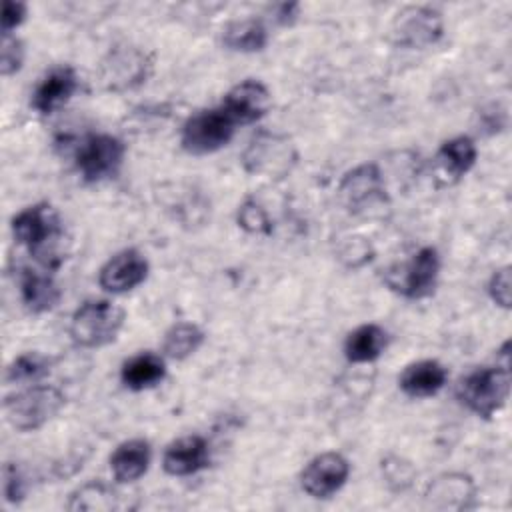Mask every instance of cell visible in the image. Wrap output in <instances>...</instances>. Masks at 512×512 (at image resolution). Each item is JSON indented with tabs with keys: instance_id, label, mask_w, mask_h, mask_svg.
I'll return each instance as SVG.
<instances>
[{
	"instance_id": "obj_31",
	"label": "cell",
	"mask_w": 512,
	"mask_h": 512,
	"mask_svg": "<svg viewBox=\"0 0 512 512\" xmlns=\"http://www.w3.org/2000/svg\"><path fill=\"white\" fill-rule=\"evenodd\" d=\"M22 62H24V44L14 34L2 36V64H0L2 74L10 76L18 72Z\"/></svg>"
},
{
	"instance_id": "obj_15",
	"label": "cell",
	"mask_w": 512,
	"mask_h": 512,
	"mask_svg": "<svg viewBox=\"0 0 512 512\" xmlns=\"http://www.w3.org/2000/svg\"><path fill=\"white\" fill-rule=\"evenodd\" d=\"M476 496V486L468 474L446 472L436 476L426 492V504L436 510H466L472 506Z\"/></svg>"
},
{
	"instance_id": "obj_34",
	"label": "cell",
	"mask_w": 512,
	"mask_h": 512,
	"mask_svg": "<svg viewBox=\"0 0 512 512\" xmlns=\"http://www.w3.org/2000/svg\"><path fill=\"white\" fill-rule=\"evenodd\" d=\"M298 4L296 2H284V4H278L276 6V12H274V20L278 24H290L296 16H298Z\"/></svg>"
},
{
	"instance_id": "obj_16",
	"label": "cell",
	"mask_w": 512,
	"mask_h": 512,
	"mask_svg": "<svg viewBox=\"0 0 512 512\" xmlns=\"http://www.w3.org/2000/svg\"><path fill=\"white\" fill-rule=\"evenodd\" d=\"M210 464L208 442L198 436H182L170 442L162 456V468L170 476H190L204 470Z\"/></svg>"
},
{
	"instance_id": "obj_26",
	"label": "cell",
	"mask_w": 512,
	"mask_h": 512,
	"mask_svg": "<svg viewBox=\"0 0 512 512\" xmlns=\"http://www.w3.org/2000/svg\"><path fill=\"white\" fill-rule=\"evenodd\" d=\"M68 510H114L118 508V496L112 486L102 480H90L70 494Z\"/></svg>"
},
{
	"instance_id": "obj_33",
	"label": "cell",
	"mask_w": 512,
	"mask_h": 512,
	"mask_svg": "<svg viewBox=\"0 0 512 512\" xmlns=\"http://www.w3.org/2000/svg\"><path fill=\"white\" fill-rule=\"evenodd\" d=\"M26 18V4L24 2H16V0H6L2 6V16H0V30L2 36L12 34Z\"/></svg>"
},
{
	"instance_id": "obj_17",
	"label": "cell",
	"mask_w": 512,
	"mask_h": 512,
	"mask_svg": "<svg viewBox=\"0 0 512 512\" xmlns=\"http://www.w3.org/2000/svg\"><path fill=\"white\" fill-rule=\"evenodd\" d=\"M78 90V76L74 72L72 66H58L52 68L34 88L32 92V108L42 114L48 116L52 112H56L58 108H62L72 94Z\"/></svg>"
},
{
	"instance_id": "obj_29",
	"label": "cell",
	"mask_w": 512,
	"mask_h": 512,
	"mask_svg": "<svg viewBox=\"0 0 512 512\" xmlns=\"http://www.w3.org/2000/svg\"><path fill=\"white\" fill-rule=\"evenodd\" d=\"M382 472L386 482L394 488V490H404L412 484L414 478V468L410 462H406L404 458L398 456H388L386 460H382Z\"/></svg>"
},
{
	"instance_id": "obj_24",
	"label": "cell",
	"mask_w": 512,
	"mask_h": 512,
	"mask_svg": "<svg viewBox=\"0 0 512 512\" xmlns=\"http://www.w3.org/2000/svg\"><path fill=\"white\" fill-rule=\"evenodd\" d=\"M222 44L234 52H260L268 44V30L256 18L234 20L222 30Z\"/></svg>"
},
{
	"instance_id": "obj_1",
	"label": "cell",
	"mask_w": 512,
	"mask_h": 512,
	"mask_svg": "<svg viewBox=\"0 0 512 512\" xmlns=\"http://www.w3.org/2000/svg\"><path fill=\"white\" fill-rule=\"evenodd\" d=\"M12 234L16 242L28 248V252L44 266H56L60 262L56 248L62 238V222L56 208L48 202L18 212L12 218Z\"/></svg>"
},
{
	"instance_id": "obj_13",
	"label": "cell",
	"mask_w": 512,
	"mask_h": 512,
	"mask_svg": "<svg viewBox=\"0 0 512 512\" xmlns=\"http://www.w3.org/2000/svg\"><path fill=\"white\" fill-rule=\"evenodd\" d=\"M148 276V260L134 248L120 250L114 254L98 272V284L102 290L112 294H124Z\"/></svg>"
},
{
	"instance_id": "obj_7",
	"label": "cell",
	"mask_w": 512,
	"mask_h": 512,
	"mask_svg": "<svg viewBox=\"0 0 512 512\" xmlns=\"http://www.w3.org/2000/svg\"><path fill=\"white\" fill-rule=\"evenodd\" d=\"M440 272V256L436 248L424 246L410 260L394 264L386 270V284L390 290L410 300L426 298L434 292Z\"/></svg>"
},
{
	"instance_id": "obj_23",
	"label": "cell",
	"mask_w": 512,
	"mask_h": 512,
	"mask_svg": "<svg viewBox=\"0 0 512 512\" xmlns=\"http://www.w3.org/2000/svg\"><path fill=\"white\" fill-rule=\"evenodd\" d=\"M386 330L378 324H362L354 328L344 340V356L352 364L376 360L386 348Z\"/></svg>"
},
{
	"instance_id": "obj_27",
	"label": "cell",
	"mask_w": 512,
	"mask_h": 512,
	"mask_svg": "<svg viewBox=\"0 0 512 512\" xmlns=\"http://www.w3.org/2000/svg\"><path fill=\"white\" fill-rule=\"evenodd\" d=\"M52 368V358L40 352H26L14 358V362L6 368V382L14 384H34L48 376Z\"/></svg>"
},
{
	"instance_id": "obj_18",
	"label": "cell",
	"mask_w": 512,
	"mask_h": 512,
	"mask_svg": "<svg viewBox=\"0 0 512 512\" xmlns=\"http://www.w3.org/2000/svg\"><path fill=\"white\" fill-rule=\"evenodd\" d=\"M448 380V370L436 360H418L408 364L400 378V390L410 398H426L444 388Z\"/></svg>"
},
{
	"instance_id": "obj_9",
	"label": "cell",
	"mask_w": 512,
	"mask_h": 512,
	"mask_svg": "<svg viewBox=\"0 0 512 512\" xmlns=\"http://www.w3.org/2000/svg\"><path fill=\"white\" fill-rule=\"evenodd\" d=\"M444 34L440 10L432 6H406L390 26V38L400 48H426L436 44Z\"/></svg>"
},
{
	"instance_id": "obj_12",
	"label": "cell",
	"mask_w": 512,
	"mask_h": 512,
	"mask_svg": "<svg viewBox=\"0 0 512 512\" xmlns=\"http://www.w3.org/2000/svg\"><path fill=\"white\" fill-rule=\"evenodd\" d=\"M350 474L348 460L338 452H324L314 456L300 474L304 492L312 498H328L336 494Z\"/></svg>"
},
{
	"instance_id": "obj_21",
	"label": "cell",
	"mask_w": 512,
	"mask_h": 512,
	"mask_svg": "<svg viewBox=\"0 0 512 512\" xmlns=\"http://www.w3.org/2000/svg\"><path fill=\"white\" fill-rule=\"evenodd\" d=\"M166 376L164 358L154 352H138L120 368V380L126 388L140 392L160 384Z\"/></svg>"
},
{
	"instance_id": "obj_4",
	"label": "cell",
	"mask_w": 512,
	"mask_h": 512,
	"mask_svg": "<svg viewBox=\"0 0 512 512\" xmlns=\"http://www.w3.org/2000/svg\"><path fill=\"white\" fill-rule=\"evenodd\" d=\"M154 58L140 46L116 44L98 64L100 84L110 92H126L142 86L152 74Z\"/></svg>"
},
{
	"instance_id": "obj_20",
	"label": "cell",
	"mask_w": 512,
	"mask_h": 512,
	"mask_svg": "<svg viewBox=\"0 0 512 512\" xmlns=\"http://www.w3.org/2000/svg\"><path fill=\"white\" fill-rule=\"evenodd\" d=\"M478 150L472 138L468 136H456L446 142L436 152V172L446 182L460 180L476 162Z\"/></svg>"
},
{
	"instance_id": "obj_5",
	"label": "cell",
	"mask_w": 512,
	"mask_h": 512,
	"mask_svg": "<svg viewBox=\"0 0 512 512\" xmlns=\"http://www.w3.org/2000/svg\"><path fill=\"white\" fill-rule=\"evenodd\" d=\"M64 394L56 386L34 384L22 392L6 396L4 416L20 432L42 428L64 406Z\"/></svg>"
},
{
	"instance_id": "obj_8",
	"label": "cell",
	"mask_w": 512,
	"mask_h": 512,
	"mask_svg": "<svg viewBox=\"0 0 512 512\" xmlns=\"http://www.w3.org/2000/svg\"><path fill=\"white\" fill-rule=\"evenodd\" d=\"M236 126L238 124L222 106L200 110L184 122L180 144L190 154H210L232 140Z\"/></svg>"
},
{
	"instance_id": "obj_11",
	"label": "cell",
	"mask_w": 512,
	"mask_h": 512,
	"mask_svg": "<svg viewBox=\"0 0 512 512\" xmlns=\"http://www.w3.org/2000/svg\"><path fill=\"white\" fill-rule=\"evenodd\" d=\"M340 202L352 214H364L388 202L382 172L376 164L366 162L348 170L338 184Z\"/></svg>"
},
{
	"instance_id": "obj_14",
	"label": "cell",
	"mask_w": 512,
	"mask_h": 512,
	"mask_svg": "<svg viewBox=\"0 0 512 512\" xmlns=\"http://www.w3.org/2000/svg\"><path fill=\"white\" fill-rule=\"evenodd\" d=\"M236 124H252L266 116L272 106L270 90L254 78L232 86L220 104Z\"/></svg>"
},
{
	"instance_id": "obj_30",
	"label": "cell",
	"mask_w": 512,
	"mask_h": 512,
	"mask_svg": "<svg viewBox=\"0 0 512 512\" xmlns=\"http://www.w3.org/2000/svg\"><path fill=\"white\" fill-rule=\"evenodd\" d=\"M488 294L490 298L502 306V308H510V300H512V276H510V266L498 268L494 270V274L490 276L488 282Z\"/></svg>"
},
{
	"instance_id": "obj_22",
	"label": "cell",
	"mask_w": 512,
	"mask_h": 512,
	"mask_svg": "<svg viewBox=\"0 0 512 512\" xmlns=\"http://www.w3.org/2000/svg\"><path fill=\"white\" fill-rule=\"evenodd\" d=\"M20 296L30 312L42 314L60 302L62 292L52 276L26 268L20 274Z\"/></svg>"
},
{
	"instance_id": "obj_28",
	"label": "cell",
	"mask_w": 512,
	"mask_h": 512,
	"mask_svg": "<svg viewBox=\"0 0 512 512\" xmlns=\"http://www.w3.org/2000/svg\"><path fill=\"white\" fill-rule=\"evenodd\" d=\"M236 220H238V226L242 230H246L248 234H270L272 232V222H270L266 210L252 198L244 200L238 206Z\"/></svg>"
},
{
	"instance_id": "obj_2",
	"label": "cell",
	"mask_w": 512,
	"mask_h": 512,
	"mask_svg": "<svg viewBox=\"0 0 512 512\" xmlns=\"http://www.w3.org/2000/svg\"><path fill=\"white\" fill-rule=\"evenodd\" d=\"M510 366H484L466 374L458 388V400L476 416L492 418L508 400Z\"/></svg>"
},
{
	"instance_id": "obj_10",
	"label": "cell",
	"mask_w": 512,
	"mask_h": 512,
	"mask_svg": "<svg viewBox=\"0 0 512 512\" xmlns=\"http://www.w3.org/2000/svg\"><path fill=\"white\" fill-rule=\"evenodd\" d=\"M126 146L112 134H90L76 150V168L84 182H100L114 176L124 162Z\"/></svg>"
},
{
	"instance_id": "obj_19",
	"label": "cell",
	"mask_w": 512,
	"mask_h": 512,
	"mask_svg": "<svg viewBox=\"0 0 512 512\" xmlns=\"http://www.w3.org/2000/svg\"><path fill=\"white\" fill-rule=\"evenodd\" d=\"M152 460V448L144 438H132L114 448L110 454V470L116 482H134L146 474Z\"/></svg>"
},
{
	"instance_id": "obj_25",
	"label": "cell",
	"mask_w": 512,
	"mask_h": 512,
	"mask_svg": "<svg viewBox=\"0 0 512 512\" xmlns=\"http://www.w3.org/2000/svg\"><path fill=\"white\" fill-rule=\"evenodd\" d=\"M204 342V332L192 322H178L170 326L162 340L164 356L172 360H186L192 356Z\"/></svg>"
},
{
	"instance_id": "obj_6",
	"label": "cell",
	"mask_w": 512,
	"mask_h": 512,
	"mask_svg": "<svg viewBox=\"0 0 512 512\" xmlns=\"http://www.w3.org/2000/svg\"><path fill=\"white\" fill-rule=\"evenodd\" d=\"M298 154L290 140L282 134L260 130L242 154L246 172L264 178H284L296 164Z\"/></svg>"
},
{
	"instance_id": "obj_3",
	"label": "cell",
	"mask_w": 512,
	"mask_h": 512,
	"mask_svg": "<svg viewBox=\"0 0 512 512\" xmlns=\"http://www.w3.org/2000/svg\"><path fill=\"white\" fill-rule=\"evenodd\" d=\"M124 326V310L110 300H86L70 318V336L82 348H102L116 340Z\"/></svg>"
},
{
	"instance_id": "obj_32",
	"label": "cell",
	"mask_w": 512,
	"mask_h": 512,
	"mask_svg": "<svg viewBox=\"0 0 512 512\" xmlns=\"http://www.w3.org/2000/svg\"><path fill=\"white\" fill-rule=\"evenodd\" d=\"M26 496V480L24 474L16 464H6L4 466V498L10 504L22 502Z\"/></svg>"
}]
</instances>
